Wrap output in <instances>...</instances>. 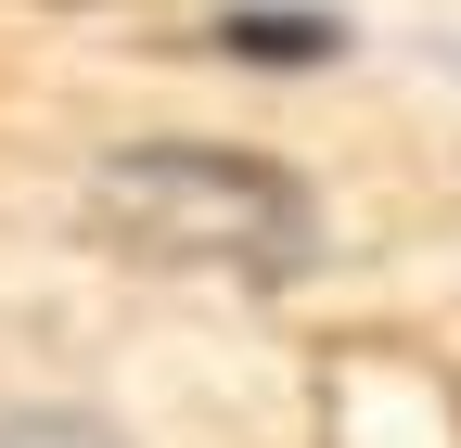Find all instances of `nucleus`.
Returning <instances> with one entry per match:
<instances>
[{
    "label": "nucleus",
    "mask_w": 461,
    "mask_h": 448,
    "mask_svg": "<svg viewBox=\"0 0 461 448\" xmlns=\"http://www.w3.org/2000/svg\"><path fill=\"white\" fill-rule=\"evenodd\" d=\"M103 218L154 256H244V269H295L308 256V193L282 166L230 154V141H141L103 166Z\"/></svg>",
    "instance_id": "1"
},
{
    "label": "nucleus",
    "mask_w": 461,
    "mask_h": 448,
    "mask_svg": "<svg viewBox=\"0 0 461 448\" xmlns=\"http://www.w3.org/2000/svg\"><path fill=\"white\" fill-rule=\"evenodd\" d=\"M0 448H141L103 398H0Z\"/></svg>",
    "instance_id": "2"
}]
</instances>
